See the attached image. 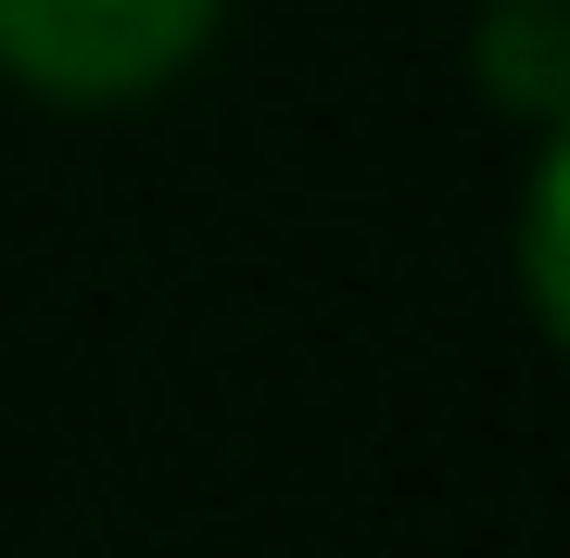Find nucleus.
<instances>
[{
    "label": "nucleus",
    "mask_w": 570,
    "mask_h": 558,
    "mask_svg": "<svg viewBox=\"0 0 570 558\" xmlns=\"http://www.w3.org/2000/svg\"><path fill=\"white\" fill-rule=\"evenodd\" d=\"M216 0H0V77L39 102H140L204 51Z\"/></svg>",
    "instance_id": "nucleus-1"
},
{
    "label": "nucleus",
    "mask_w": 570,
    "mask_h": 558,
    "mask_svg": "<svg viewBox=\"0 0 570 558\" xmlns=\"http://www.w3.org/2000/svg\"><path fill=\"white\" fill-rule=\"evenodd\" d=\"M482 63H494V89H508L520 115H558V0H508Z\"/></svg>",
    "instance_id": "nucleus-2"
}]
</instances>
